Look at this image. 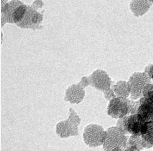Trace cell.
<instances>
[{
    "mask_svg": "<svg viewBox=\"0 0 153 151\" xmlns=\"http://www.w3.org/2000/svg\"><path fill=\"white\" fill-rule=\"evenodd\" d=\"M139 104V100L116 97L109 101L107 114L112 118L119 119L128 115L137 113Z\"/></svg>",
    "mask_w": 153,
    "mask_h": 151,
    "instance_id": "6da1fadb",
    "label": "cell"
},
{
    "mask_svg": "<svg viewBox=\"0 0 153 151\" xmlns=\"http://www.w3.org/2000/svg\"><path fill=\"white\" fill-rule=\"evenodd\" d=\"M149 122H144L135 114H130L119 119L117 127L124 130L128 134L142 136L147 131Z\"/></svg>",
    "mask_w": 153,
    "mask_h": 151,
    "instance_id": "7a4b0ae2",
    "label": "cell"
},
{
    "mask_svg": "<svg viewBox=\"0 0 153 151\" xmlns=\"http://www.w3.org/2000/svg\"><path fill=\"white\" fill-rule=\"evenodd\" d=\"M106 131L107 136L102 146L104 151H111L116 147L126 149L129 135L124 130L116 126L110 127Z\"/></svg>",
    "mask_w": 153,
    "mask_h": 151,
    "instance_id": "3957f363",
    "label": "cell"
},
{
    "mask_svg": "<svg viewBox=\"0 0 153 151\" xmlns=\"http://www.w3.org/2000/svg\"><path fill=\"white\" fill-rule=\"evenodd\" d=\"M107 136V131L101 125H90L84 129V142L90 147H98L103 146Z\"/></svg>",
    "mask_w": 153,
    "mask_h": 151,
    "instance_id": "277c9868",
    "label": "cell"
},
{
    "mask_svg": "<svg viewBox=\"0 0 153 151\" xmlns=\"http://www.w3.org/2000/svg\"><path fill=\"white\" fill-rule=\"evenodd\" d=\"M130 87L131 100L137 101L143 96V92L146 86L152 81L145 72H137L133 74L128 81Z\"/></svg>",
    "mask_w": 153,
    "mask_h": 151,
    "instance_id": "5b68a950",
    "label": "cell"
},
{
    "mask_svg": "<svg viewBox=\"0 0 153 151\" xmlns=\"http://www.w3.org/2000/svg\"><path fill=\"white\" fill-rule=\"evenodd\" d=\"M111 82L109 78L104 71L98 70L93 74L92 84L99 90L108 91Z\"/></svg>",
    "mask_w": 153,
    "mask_h": 151,
    "instance_id": "8992f818",
    "label": "cell"
},
{
    "mask_svg": "<svg viewBox=\"0 0 153 151\" xmlns=\"http://www.w3.org/2000/svg\"><path fill=\"white\" fill-rule=\"evenodd\" d=\"M56 133L61 138L76 136L79 134L77 125L68 122H61L56 127Z\"/></svg>",
    "mask_w": 153,
    "mask_h": 151,
    "instance_id": "52a82bcc",
    "label": "cell"
},
{
    "mask_svg": "<svg viewBox=\"0 0 153 151\" xmlns=\"http://www.w3.org/2000/svg\"><path fill=\"white\" fill-rule=\"evenodd\" d=\"M139 104L137 112L139 117L144 122L153 121V104L144 100H139Z\"/></svg>",
    "mask_w": 153,
    "mask_h": 151,
    "instance_id": "ba28073f",
    "label": "cell"
},
{
    "mask_svg": "<svg viewBox=\"0 0 153 151\" xmlns=\"http://www.w3.org/2000/svg\"><path fill=\"white\" fill-rule=\"evenodd\" d=\"M153 3L148 1H134L131 2V9L134 15L139 17L149 11Z\"/></svg>",
    "mask_w": 153,
    "mask_h": 151,
    "instance_id": "9c48e42d",
    "label": "cell"
},
{
    "mask_svg": "<svg viewBox=\"0 0 153 151\" xmlns=\"http://www.w3.org/2000/svg\"><path fill=\"white\" fill-rule=\"evenodd\" d=\"M141 137L142 144L144 149L153 148V121L149 122L147 131Z\"/></svg>",
    "mask_w": 153,
    "mask_h": 151,
    "instance_id": "30bf717a",
    "label": "cell"
},
{
    "mask_svg": "<svg viewBox=\"0 0 153 151\" xmlns=\"http://www.w3.org/2000/svg\"><path fill=\"white\" fill-rule=\"evenodd\" d=\"M115 92L117 97H123L127 98L129 96H130L131 90L130 87L128 83H126V82H123L122 84L120 85L116 89Z\"/></svg>",
    "mask_w": 153,
    "mask_h": 151,
    "instance_id": "8fae6325",
    "label": "cell"
},
{
    "mask_svg": "<svg viewBox=\"0 0 153 151\" xmlns=\"http://www.w3.org/2000/svg\"><path fill=\"white\" fill-rule=\"evenodd\" d=\"M133 146L138 148L140 151H143V148L142 144V137L136 135H130L128 140L127 147Z\"/></svg>",
    "mask_w": 153,
    "mask_h": 151,
    "instance_id": "7c38bea8",
    "label": "cell"
},
{
    "mask_svg": "<svg viewBox=\"0 0 153 151\" xmlns=\"http://www.w3.org/2000/svg\"><path fill=\"white\" fill-rule=\"evenodd\" d=\"M142 98L153 104V83L146 85L143 92Z\"/></svg>",
    "mask_w": 153,
    "mask_h": 151,
    "instance_id": "4fadbf2b",
    "label": "cell"
},
{
    "mask_svg": "<svg viewBox=\"0 0 153 151\" xmlns=\"http://www.w3.org/2000/svg\"><path fill=\"white\" fill-rule=\"evenodd\" d=\"M26 7L25 5H19L15 8L12 13V19L15 22H19L25 14Z\"/></svg>",
    "mask_w": 153,
    "mask_h": 151,
    "instance_id": "5bb4252c",
    "label": "cell"
},
{
    "mask_svg": "<svg viewBox=\"0 0 153 151\" xmlns=\"http://www.w3.org/2000/svg\"><path fill=\"white\" fill-rule=\"evenodd\" d=\"M145 72L147 74L150 80L153 82V64H150L146 67Z\"/></svg>",
    "mask_w": 153,
    "mask_h": 151,
    "instance_id": "9a60e30c",
    "label": "cell"
},
{
    "mask_svg": "<svg viewBox=\"0 0 153 151\" xmlns=\"http://www.w3.org/2000/svg\"><path fill=\"white\" fill-rule=\"evenodd\" d=\"M140 150H139L138 148L135 147H133V146H131V147H127L126 148V149H124V151H139Z\"/></svg>",
    "mask_w": 153,
    "mask_h": 151,
    "instance_id": "2e32d148",
    "label": "cell"
},
{
    "mask_svg": "<svg viewBox=\"0 0 153 151\" xmlns=\"http://www.w3.org/2000/svg\"><path fill=\"white\" fill-rule=\"evenodd\" d=\"M152 2L153 4V1H152Z\"/></svg>",
    "mask_w": 153,
    "mask_h": 151,
    "instance_id": "e0dca14e",
    "label": "cell"
}]
</instances>
